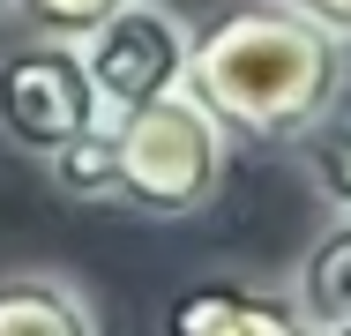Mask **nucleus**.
Wrapping results in <instances>:
<instances>
[{
	"label": "nucleus",
	"instance_id": "obj_8",
	"mask_svg": "<svg viewBox=\"0 0 351 336\" xmlns=\"http://www.w3.org/2000/svg\"><path fill=\"white\" fill-rule=\"evenodd\" d=\"M45 172L68 202H112V134H105V120L90 134H75L60 157H45Z\"/></svg>",
	"mask_w": 351,
	"mask_h": 336
},
{
	"label": "nucleus",
	"instance_id": "obj_13",
	"mask_svg": "<svg viewBox=\"0 0 351 336\" xmlns=\"http://www.w3.org/2000/svg\"><path fill=\"white\" fill-rule=\"evenodd\" d=\"M322 336H351V322H344V329H322Z\"/></svg>",
	"mask_w": 351,
	"mask_h": 336
},
{
	"label": "nucleus",
	"instance_id": "obj_5",
	"mask_svg": "<svg viewBox=\"0 0 351 336\" xmlns=\"http://www.w3.org/2000/svg\"><path fill=\"white\" fill-rule=\"evenodd\" d=\"M165 336H314L306 314L291 307V291L269 284H239V276H210L187 284L165 307Z\"/></svg>",
	"mask_w": 351,
	"mask_h": 336
},
{
	"label": "nucleus",
	"instance_id": "obj_2",
	"mask_svg": "<svg viewBox=\"0 0 351 336\" xmlns=\"http://www.w3.org/2000/svg\"><path fill=\"white\" fill-rule=\"evenodd\" d=\"M105 134H112V202L135 217H195L224 187V142L232 134L187 90L105 120Z\"/></svg>",
	"mask_w": 351,
	"mask_h": 336
},
{
	"label": "nucleus",
	"instance_id": "obj_12",
	"mask_svg": "<svg viewBox=\"0 0 351 336\" xmlns=\"http://www.w3.org/2000/svg\"><path fill=\"white\" fill-rule=\"evenodd\" d=\"M15 8H23V0H0V23H8V15H15Z\"/></svg>",
	"mask_w": 351,
	"mask_h": 336
},
{
	"label": "nucleus",
	"instance_id": "obj_1",
	"mask_svg": "<svg viewBox=\"0 0 351 336\" xmlns=\"http://www.w3.org/2000/svg\"><path fill=\"white\" fill-rule=\"evenodd\" d=\"M344 82H351V45H337L299 8L262 0V8H232L202 38H187V82L180 90L224 134L306 142L314 128H329Z\"/></svg>",
	"mask_w": 351,
	"mask_h": 336
},
{
	"label": "nucleus",
	"instance_id": "obj_10",
	"mask_svg": "<svg viewBox=\"0 0 351 336\" xmlns=\"http://www.w3.org/2000/svg\"><path fill=\"white\" fill-rule=\"evenodd\" d=\"M23 8H30V23H45V38H82L105 15H120L128 0H23Z\"/></svg>",
	"mask_w": 351,
	"mask_h": 336
},
{
	"label": "nucleus",
	"instance_id": "obj_3",
	"mask_svg": "<svg viewBox=\"0 0 351 336\" xmlns=\"http://www.w3.org/2000/svg\"><path fill=\"white\" fill-rule=\"evenodd\" d=\"M105 120L97 112V90L75 60V38H38V45H15L0 60V134L23 149V157H60L75 134H90Z\"/></svg>",
	"mask_w": 351,
	"mask_h": 336
},
{
	"label": "nucleus",
	"instance_id": "obj_4",
	"mask_svg": "<svg viewBox=\"0 0 351 336\" xmlns=\"http://www.w3.org/2000/svg\"><path fill=\"white\" fill-rule=\"evenodd\" d=\"M75 60L97 90V112L120 120V112H135L149 97H172L187 82V30L157 0H128L120 15H105L97 30L75 38Z\"/></svg>",
	"mask_w": 351,
	"mask_h": 336
},
{
	"label": "nucleus",
	"instance_id": "obj_11",
	"mask_svg": "<svg viewBox=\"0 0 351 336\" xmlns=\"http://www.w3.org/2000/svg\"><path fill=\"white\" fill-rule=\"evenodd\" d=\"M284 8H299L306 23H322L337 45H351V0H284Z\"/></svg>",
	"mask_w": 351,
	"mask_h": 336
},
{
	"label": "nucleus",
	"instance_id": "obj_9",
	"mask_svg": "<svg viewBox=\"0 0 351 336\" xmlns=\"http://www.w3.org/2000/svg\"><path fill=\"white\" fill-rule=\"evenodd\" d=\"M306 172H314V187L329 195V209L351 217V120H344V128H314V134H306Z\"/></svg>",
	"mask_w": 351,
	"mask_h": 336
},
{
	"label": "nucleus",
	"instance_id": "obj_6",
	"mask_svg": "<svg viewBox=\"0 0 351 336\" xmlns=\"http://www.w3.org/2000/svg\"><path fill=\"white\" fill-rule=\"evenodd\" d=\"M0 336H97V307L60 269H15L0 276Z\"/></svg>",
	"mask_w": 351,
	"mask_h": 336
},
{
	"label": "nucleus",
	"instance_id": "obj_7",
	"mask_svg": "<svg viewBox=\"0 0 351 336\" xmlns=\"http://www.w3.org/2000/svg\"><path fill=\"white\" fill-rule=\"evenodd\" d=\"M291 307L306 314V329H344L351 322V217H329V232L299 254L291 276Z\"/></svg>",
	"mask_w": 351,
	"mask_h": 336
}]
</instances>
